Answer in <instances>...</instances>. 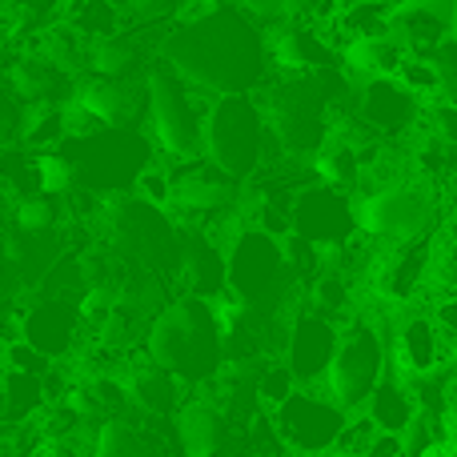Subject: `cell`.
I'll use <instances>...</instances> for the list:
<instances>
[{
	"label": "cell",
	"instance_id": "83f0119b",
	"mask_svg": "<svg viewBox=\"0 0 457 457\" xmlns=\"http://www.w3.org/2000/svg\"><path fill=\"white\" fill-rule=\"evenodd\" d=\"M37 177H40V193H48V197H69V193L80 189V169L64 149L37 153Z\"/></svg>",
	"mask_w": 457,
	"mask_h": 457
},
{
	"label": "cell",
	"instance_id": "9a60e30c",
	"mask_svg": "<svg viewBox=\"0 0 457 457\" xmlns=\"http://www.w3.org/2000/svg\"><path fill=\"white\" fill-rule=\"evenodd\" d=\"M389 32L410 56H434L457 37V0H397Z\"/></svg>",
	"mask_w": 457,
	"mask_h": 457
},
{
	"label": "cell",
	"instance_id": "484cf974",
	"mask_svg": "<svg viewBox=\"0 0 457 457\" xmlns=\"http://www.w3.org/2000/svg\"><path fill=\"white\" fill-rule=\"evenodd\" d=\"M313 177L357 197V193H361V177H365V149L353 145L349 137L333 133L329 141L321 145V153L313 157Z\"/></svg>",
	"mask_w": 457,
	"mask_h": 457
},
{
	"label": "cell",
	"instance_id": "3957f363",
	"mask_svg": "<svg viewBox=\"0 0 457 457\" xmlns=\"http://www.w3.org/2000/svg\"><path fill=\"white\" fill-rule=\"evenodd\" d=\"M145 357L157 361L161 370L177 373L193 386H205L225 361V341L217 329V317L209 301L201 297H177L153 317L149 333H145Z\"/></svg>",
	"mask_w": 457,
	"mask_h": 457
},
{
	"label": "cell",
	"instance_id": "cb8c5ba5",
	"mask_svg": "<svg viewBox=\"0 0 457 457\" xmlns=\"http://www.w3.org/2000/svg\"><path fill=\"white\" fill-rule=\"evenodd\" d=\"M365 413H370V418L378 421V429H386V434H405V429L413 426V418L421 413V405H418L413 386L389 365L386 378L373 389V397L365 402Z\"/></svg>",
	"mask_w": 457,
	"mask_h": 457
},
{
	"label": "cell",
	"instance_id": "277c9868",
	"mask_svg": "<svg viewBox=\"0 0 457 457\" xmlns=\"http://www.w3.org/2000/svg\"><path fill=\"white\" fill-rule=\"evenodd\" d=\"M281 157L269 133L265 109H261L257 93H237L209 101L205 117V161L217 165L233 181H253L265 173V165Z\"/></svg>",
	"mask_w": 457,
	"mask_h": 457
},
{
	"label": "cell",
	"instance_id": "ab89813d",
	"mask_svg": "<svg viewBox=\"0 0 457 457\" xmlns=\"http://www.w3.org/2000/svg\"><path fill=\"white\" fill-rule=\"evenodd\" d=\"M325 457H361V453H353V450H333V453H325Z\"/></svg>",
	"mask_w": 457,
	"mask_h": 457
},
{
	"label": "cell",
	"instance_id": "6da1fadb",
	"mask_svg": "<svg viewBox=\"0 0 457 457\" xmlns=\"http://www.w3.org/2000/svg\"><path fill=\"white\" fill-rule=\"evenodd\" d=\"M157 61L209 101L257 93L273 77L265 29L233 0L193 21H173L157 40Z\"/></svg>",
	"mask_w": 457,
	"mask_h": 457
},
{
	"label": "cell",
	"instance_id": "74e56055",
	"mask_svg": "<svg viewBox=\"0 0 457 457\" xmlns=\"http://www.w3.org/2000/svg\"><path fill=\"white\" fill-rule=\"evenodd\" d=\"M12 209H16V197L4 189V185H0V228L12 221Z\"/></svg>",
	"mask_w": 457,
	"mask_h": 457
},
{
	"label": "cell",
	"instance_id": "8d00e7d4",
	"mask_svg": "<svg viewBox=\"0 0 457 457\" xmlns=\"http://www.w3.org/2000/svg\"><path fill=\"white\" fill-rule=\"evenodd\" d=\"M32 457H85V453H80L69 437H40Z\"/></svg>",
	"mask_w": 457,
	"mask_h": 457
},
{
	"label": "cell",
	"instance_id": "2e32d148",
	"mask_svg": "<svg viewBox=\"0 0 457 457\" xmlns=\"http://www.w3.org/2000/svg\"><path fill=\"white\" fill-rule=\"evenodd\" d=\"M269 37V61L273 72L289 77V72H321V69H337L341 64V48L333 45V37L321 24H305V21H285L265 29Z\"/></svg>",
	"mask_w": 457,
	"mask_h": 457
},
{
	"label": "cell",
	"instance_id": "8992f818",
	"mask_svg": "<svg viewBox=\"0 0 457 457\" xmlns=\"http://www.w3.org/2000/svg\"><path fill=\"white\" fill-rule=\"evenodd\" d=\"M437 217H442V185L421 173L357 197V225L370 241L386 245V249L429 237Z\"/></svg>",
	"mask_w": 457,
	"mask_h": 457
},
{
	"label": "cell",
	"instance_id": "e0dca14e",
	"mask_svg": "<svg viewBox=\"0 0 457 457\" xmlns=\"http://www.w3.org/2000/svg\"><path fill=\"white\" fill-rule=\"evenodd\" d=\"M341 325L333 317L317 313V309H301L289 325V341H285V365L293 370V378L301 386H321L325 370L333 361V349H337Z\"/></svg>",
	"mask_w": 457,
	"mask_h": 457
},
{
	"label": "cell",
	"instance_id": "30bf717a",
	"mask_svg": "<svg viewBox=\"0 0 457 457\" xmlns=\"http://www.w3.org/2000/svg\"><path fill=\"white\" fill-rule=\"evenodd\" d=\"M293 233L305 237L309 245H317L321 257L345 249L361 233V225H357V197L313 177L297 193V201H293Z\"/></svg>",
	"mask_w": 457,
	"mask_h": 457
},
{
	"label": "cell",
	"instance_id": "44dd1931",
	"mask_svg": "<svg viewBox=\"0 0 457 457\" xmlns=\"http://www.w3.org/2000/svg\"><path fill=\"white\" fill-rule=\"evenodd\" d=\"M120 386H125V397L149 418H165V413L181 410V378L169 370H161L157 361L141 357V361L120 365Z\"/></svg>",
	"mask_w": 457,
	"mask_h": 457
},
{
	"label": "cell",
	"instance_id": "4dcf8cb0",
	"mask_svg": "<svg viewBox=\"0 0 457 457\" xmlns=\"http://www.w3.org/2000/svg\"><path fill=\"white\" fill-rule=\"evenodd\" d=\"M133 29H169L181 16V0H120Z\"/></svg>",
	"mask_w": 457,
	"mask_h": 457
},
{
	"label": "cell",
	"instance_id": "52a82bcc",
	"mask_svg": "<svg viewBox=\"0 0 457 457\" xmlns=\"http://www.w3.org/2000/svg\"><path fill=\"white\" fill-rule=\"evenodd\" d=\"M389 370V349L386 337L373 321L365 317H353L349 325H341L337 349H333V361L325 370V394L341 405L345 413H361L365 402L373 397L378 381L386 378Z\"/></svg>",
	"mask_w": 457,
	"mask_h": 457
},
{
	"label": "cell",
	"instance_id": "1f68e13d",
	"mask_svg": "<svg viewBox=\"0 0 457 457\" xmlns=\"http://www.w3.org/2000/svg\"><path fill=\"white\" fill-rule=\"evenodd\" d=\"M301 381L293 378V370L285 361H273V365H265V370L257 373V402H261V410H269L273 413L277 405L285 402V397L297 389Z\"/></svg>",
	"mask_w": 457,
	"mask_h": 457
},
{
	"label": "cell",
	"instance_id": "4316f807",
	"mask_svg": "<svg viewBox=\"0 0 457 457\" xmlns=\"http://www.w3.org/2000/svg\"><path fill=\"white\" fill-rule=\"evenodd\" d=\"M88 457H165V453H161L157 437L145 434L141 426H133L125 418H109L93 429Z\"/></svg>",
	"mask_w": 457,
	"mask_h": 457
},
{
	"label": "cell",
	"instance_id": "5bb4252c",
	"mask_svg": "<svg viewBox=\"0 0 457 457\" xmlns=\"http://www.w3.org/2000/svg\"><path fill=\"white\" fill-rule=\"evenodd\" d=\"M21 337L32 349H40L45 357L69 353L77 345L80 329H85V297H69V293H48L40 301H29V309L21 313Z\"/></svg>",
	"mask_w": 457,
	"mask_h": 457
},
{
	"label": "cell",
	"instance_id": "ffe728a7",
	"mask_svg": "<svg viewBox=\"0 0 457 457\" xmlns=\"http://www.w3.org/2000/svg\"><path fill=\"white\" fill-rule=\"evenodd\" d=\"M173 429L181 457H217L228 445V413L209 397L181 402V410L173 413Z\"/></svg>",
	"mask_w": 457,
	"mask_h": 457
},
{
	"label": "cell",
	"instance_id": "e575fe53",
	"mask_svg": "<svg viewBox=\"0 0 457 457\" xmlns=\"http://www.w3.org/2000/svg\"><path fill=\"white\" fill-rule=\"evenodd\" d=\"M426 129L442 141L457 145V101H429L426 104Z\"/></svg>",
	"mask_w": 457,
	"mask_h": 457
},
{
	"label": "cell",
	"instance_id": "836d02e7",
	"mask_svg": "<svg viewBox=\"0 0 457 457\" xmlns=\"http://www.w3.org/2000/svg\"><path fill=\"white\" fill-rule=\"evenodd\" d=\"M397 77H402L418 96H426V101H437V96H442V72H437V64L429 61V56H410Z\"/></svg>",
	"mask_w": 457,
	"mask_h": 457
},
{
	"label": "cell",
	"instance_id": "7402d4cb",
	"mask_svg": "<svg viewBox=\"0 0 457 457\" xmlns=\"http://www.w3.org/2000/svg\"><path fill=\"white\" fill-rule=\"evenodd\" d=\"M149 29H129L120 37L93 40L88 45V77H109V80H145L149 72V45H145Z\"/></svg>",
	"mask_w": 457,
	"mask_h": 457
},
{
	"label": "cell",
	"instance_id": "9c48e42d",
	"mask_svg": "<svg viewBox=\"0 0 457 457\" xmlns=\"http://www.w3.org/2000/svg\"><path fill=\"white\" fill-rule=\"evenodd\" d=\"M228 293L245 305H261L285 285V277H297L285 257V237H273L269 228L249 225L228 245Z\"/></svg>",
	"mask_w": 457,
	"mask_h": 457
},
{
	"label": "cell",
	"instance_id": "d6986e66",
	"mask_svg": "<svg viewBox=\"0 0 457 457\" xmlns=\"http://www.w3.org/2000/svg\"><path fill=\"white\" fill-rule=\"evenodd\" d=\"M389 357H394V370L405 381H413V378H426V373H437L442 365H450L453 349L445 341V333L437 329L434 313H418L410 321H402Z\"/></svg>",
	"mask_w": 457,
	"mask_h": 457
},
{
	"label": "cell",
	"instance_id": "8fae6325",
	"mask_svg": "<svg viewBox=\"0 0 457 457\" xmlns=\"http://www.w3.org/2000/svg\"><path fill=\"white\" fill-rule=\"evenodd\" d=\"M426 96H418L402 77H370L357 85L353 112L378 141L402 145L426 129Z\"/></svg>",
	"mask_w": 457,
	"mask_h": 457
},
{
	"label": "cell",
	"instance_id": "d590c367",
	"mask_svg": "<svg viewBox=\"0 0 457 457\" xmlns=\"http://www.w3.org/2000/svg\"><path fill=\"white\" fill-rule=\"evenodd\" d=\"M361 457H405V437L402 434H386V429H381Z\"/></svg>",
	"mask_w": 457,
	"mask_h": 457
},
{
	"label": "cell",
	"instance_id": "4fadbf2b",
	"mask_svg": "<svg viewBox=\"0 0 457 457\" xmlns=\"http://www.w3.org/2000/svg\"><path fill=\"white\" fill-rule=\"evenodd\" d=\"M0 77L12 85V93L21 96L29 109H37V104H69L80 85L77 72L56 64L53 56H45L40 48H16V53L0 64Z\"/></svg>",
	"mask_w": 457,
	"mask_h": 457
},
{
	"label": "cell",
	"instance_id": "60d3db41",
	"mask_svg": "<svg viewBox=\"0 0 457 457\" xmlns=\"http://www.w3.org/2000/svg\"><path fill=\"white\" fill-rule=\"evenodd\" d=\"M450 457H457V445H453V450H450Z\"/></svg>",
	"mask_w": 457,
	"mask_h": 457
},
{
	"label": "cell",
	"instance_id": "b9f144b4",
	"mask_svg": "<svg viewBox=\"0 0 457 457\" xmlns=\"http://www.w3.org/2000/svg\"><path fill=\"white\" fill-rule=\"evenodd\" d=\"M453 45H457V37H453Z\"/></svg>",
	"mask_w": 457,
	"mask_h": 457
},
{
	"label": "cell",
	"instance_id": "f1b7e54d",
	"mask_svg": "<svg viewBox=\"0 0 457 457\" xmlns=\"http://www.w3.org/2000/svg\"><path fill=\"white\" fill-rule=\"evenodd\" d=\"M61 197H48V193H29V197H16L12 209V225L16 233H29V237H48L61 221Z\"/></svg>",
	"mask_w": 457,
	"mask_h": 457
},
{
	"label": "cell",
	"instance_id": "d4e9b609",
	"mask_svg": "<svg viewBox=\"0 0 457 457\" xmlns=\"http://www.w3.org/2000/svg\"><path fill=\"white\" fill-rule=\"evenodd\" d=\"M48 402L53 397H48L45 373H24L4 365V373H0V421L29 426L48 410Z\"/></svg>",
	"mask_w": 457,
	"mask_h": 457
},
{
	"label": "cell",
	"instance_id": "d6a6232c",
	"mask_svg": "<svg viewBox=\"0 0 457 457\" xmlns=\"http://www.w3.org/2000/svg\"><path fill=\"white\" fill-rule=\"evenodd\" d=\"M133 189H137V197L149 201V205L169 209V205H173V169L161 165V161H153V165L137 177Z\"/></svg>",
	"mask_w": 457,
	"mask_h": 457
},
{
	"label": "cell",
	"instance_id": "5b68a950",
	"mask_svg": "<svg viewBox=\"0 0 457 457\" xmlns=\"http://www.w3.org/2000/svg\"><path fill=\"white\" fill-rule=\"evenodd\" d=\"M145 93H149V117L145 129L157 141V153H165L173 165L205 157V117L209 96L189 88L165 61H153L145 72Z\"/></svg>",
	"mask_w": 457,
	"mask_h": 457
},
{
	"label": "cell",
	"instance_id": "ac0fdd59",
	"mask_svg": "<svg viewBox=\"0 0 457 457\" xmlns=\"http://www.w3.org/2000/svg\"><path fill=\"white\" fill-rule=\"evenodd\" d=\"M72 101L88 109L104 129H141L149 117V93L145 80H109V77H80Z\"/></svg>",
	"mask_w": 457,
	"mask_h": 457
},
{
	"label": "cell",
	"instance_id": "603a6c76",
	"mask_svg": "<svg viewBox=\"0 0 457 457\" xmlns=\"http://www.w3.org/2000/svg\"><path fill=\"white\" fill-rule=\"evenodd\" d=\"M410 61L402 45H397L394 32H378V37H357L341 48V64H345L349 77L370 80V77H397L402 64Z\"/></svg>",
	"mask_w": 457,
	"mask_h": 457
},
{
	"label": "cell",
	"instance_id": "ba28073f",
	"mask_svg": "<svg viewBox=\"0 0 457 457\" xmlns=\"http://www.w3.org/2000/svg\"><path fill=\"white\" fill-rule=\"evenodd\" d=\"M349 418L325 386H297L281 405L273 410V426L281 442L289 445L293 457H325L337 450L341 434H345Z\"/></svg>",
	"mask_w": 457,
	"mask_h": 457
},
{
	"label": "cell",
	"instance_id": "7a4b0ae2",
	"mask_svg": "<svg viewBox=\"0 0 457 457\" xmlns=\"http://www.w3.org/2000/svg\"><path fill=\"white\" fill-rule=\"evenodd\" d=\"M357 85H361V80L349 77L345 64L321 69V72H289V77L273 72V77L257 88V101H261V109H265L277 153L313 165L321 145L329 141L333 129H337V112L345 109V104H353Z\"/></svg>",
	"mask_w": 457,
	"mask_h": 457
},
{
	"label": "cell",
	"instance_id": "f546056e",
	"mask_svg": "<svg viewBox=\"0 0 457 457\" xmlns=\"http://www.w3.org/2000/svg\"><path fill=\"white\" fill-rule=\"evenodd\" d=\"M29 112L32 109L12 93V85L0 77V149H8V145H24Z\"/></svg>",
	"mask_w": 457,
	"mask_h": 457
},
{
	"label": "cell",
	"instance_id": "f35d334b",
	"mask_svg": "<svg viewBox=\"0 0 457 457\" xmlns=\"http://www.w3.org/2000/svg\"><path fill=\"white\" fill-rule=\"evenodd\" d=\"M12 321H16L12 309H8V301L0 297V341H8V329H12Z\"/></svg>",
	"mask_w": 457,
	"mask_h": 457
},
{
	"label": "cell",
	"instance_id": "7c38bea8",
	"mask_svg": "<svg viewBox=\"0 0 457 457\" xmlns=\"http://www.w3.org/2000/svg\"><path fill=\"white\" fill-rule=\"evenodd\" d=\"M241 197H237V181L225 177L217 165H209L205 157L181 161L173 169V205L185 221H197L205 228L221 225L228 213H237Z\"/></svg>",
	"mask_w": 457,
	"mask_h": 457
}]
</instances>
